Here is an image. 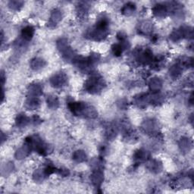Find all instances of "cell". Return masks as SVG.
Segmentation results:
<instances>
[{
	"mask_svg": "<svg viewBox=\"0 0 194 194\" xmlns=\"http://www.w3.org/2000/svg\"><path fill=\"white\" fill-rule=\"evenodd\" d=\"M23 2H18V1H13V2H10L9 6L12 9H18L19 7H21Z\"/></svg>",
	"mask_w": 194,
	"mask_h": 194,
	"instance_id": "obj_17",
	"label": "cell"
},
{
	"mask_svg": "<svg viewBox=\"0 0 194 194\" xmlns=\"http://www.w3.org/2000/svg\"><path fill=\"white\" fill-rule=\"evenodd\" d=\"M113 53H114L115 56H120L122 53V46L121 45H115L114 47L112 48Z\"/></svg>",
	"mask_w": 194,
	"mask_h": 194,
	"instance_id": "obj_16",
	"label": "cell"
},
{
	"mask_svg": "<svg viewBox=\"0 0 194 194\" xmlns=\"http://www.w3.org/2000/svg\"><path fill=\"white\" fill-rule=\"evenodd\" d=\"M92 180L94 183H100L102 180V173L100 171L97 170L92 175Z\"/></svg>",
	"mask_w": 194,
	"mask_h": 194,
	"instance_id": "obj_8",
	"label": "cell"
},
{
	"mask_svg": "<svg viewBox=\"0 0 194 194\" xmlns=\"http://www.w3.org/2000/svg\"><path fill=\"white\" fill-rule=\"evenodd\" d=\"M86 156L85 154V153L83 151H77L74 155V159L77 162H80L86 160Z\"/></svg>",
	"mask_w": 194,
	"mask_h": 194,
	"instance_id": "obj_9",
	"label": "cell"
},
{
	"mask_svg": "<svg viewBox=\"0 0 194 194\" xmlns=\"http://www.w3.org/2000/svg\"><path fill=\"white\" fill-rule=\"evenodd\" d=\"M180 72H181V69H180V66H178V65H174V66H173L172 68H171V71H170L171 75L174 77H177V76L180 74Z\"/></svg>",
	"mask_w": 194,
	"mask_h": 194,
	"instance_id": "obj_15",
	"label": "cell"
},
{
	"mask_svg": "<svg viewBox=\"0 0 194 194\" xmlns=\"http://www.w3.org/2000/svg\"><path fill=\"white\" fill-rule=\"evenodd\" d=\"M34 34V29L32 27H26L25 28H24L22 31V37H23L24 40H25L26 41H29L32 39L33 36Z\"/></svg>",
	"mask_w": 194,
	"mask_h": 194,
	"instance_id": "obj_3",
	"label": "cell"
},
{
	"mask_svg": "<svg viewBox=\"0 0 194 194\" xmlns=\"http://www.w3.org/2000/svg\"><path fill=\"white\" fill-rule=\"evenodd\" d=\"M28 122V118L24 115H20L18 117V120H17V124L19 126H25V125L27 124Z\"/></svg>",
	"mask_w": 194,
	"mask_h": 194,
	"instance_id": "obj_13",
	"label": "cell"
},
{
	"mask_svg": "<svg viewBox=\"0 0 194 194\" xmlns=\"http://www.w3.org/2000/svg\"><path fill=\"white\" fill-rule=\"evenodd\" d=\"M153 11H154V14L156 15V16H159V17H163V16L165 15L167 12H168V10H167L166 7L163 5H156V7L153 9Z\"/></svg>",
	"mask_w": 194,
	"mask_h": 194,
	"instance_id": "obj_4",
	"label": "cell"
},
{
	"mask_svg": "<svg viewBox=\"0 0 194 194\" xmlns=\"http://www.w3.org/2000/svg\"><path fill=\"white\" fill-rule=\"evenodd\" d=\"M61 19H62V13L59 10L56 9L52 12L51 18H50V23L53 24V25H56Z\"/></svg>",
	"mask_w": 194,
	"mask_h": 194,
	"instance_id": "obj_5",
	"label": "cell"
},
{
	"mask_svg": "<svg viewBox=\"0 0 194 194\" xmlns=\"http://www.w3.org/2000/svg\"><path fill=\"white\" fill-rule=\"evenodd\" d=\"M135 8V5H134V3L129 2V3L126 4V5L124 6V8H122V12L124 15H130L131 13L134 12Z\"/></svg>",
	"mask_w": 194,
	"mask_h": 194,
	"instance_id": "obj_6",
	"label": "cell"
},
{
	"mask_svg": "<svg viewBox=\"0 0 194 194\" xmlns=\"http://www.w3.org/2000/svg\"><path fill=\"white\" fill-rule=\"evenodd\" d=\"M48 105L50 107V108H56V107L59 105V102H58L57 99L56 98V96H50L47 99Z\"/></svg>",
	"mask_w": 194,
	"mask_h": 194,
	"instance_id": "obj_11",
	"label": "cell"
},
{
	"mask_svg": "<svg viewBox=\"0 0 194 194\" xmlns=\"http://www.w3.org/2000/svg\"><path fill=\"white\" fill-rule=\"evenodd\" d=\"M39 105V100L37 99H31V100L27 102V107L31 109H34L37 108Z\"/></svg>",
	"mask_w": 194,
	"mask_h": 194,
	"instance_id": "obj_14",
	"label": "cell"
},
{
	"mask_svg": "<svg viewBox=\"0 0 194 194\" xmlns=\"http://www.w3.org/2000/svg\"><path fill=\"white\" fill-rule=\"evenodd\" d=\"M31 89H30L29 92H31V94L34 95H39V94L41 93V87L40 86V85L38 84H35V85H31Z\"/></svg>",
	"mask_w": 194,
	"mask_h": 194,
	"instance_id": "obj_12",
	"label": "cell"
},
{
	"mask_svg": "<svg viewBox=\"0 0 194 194\" xmlns=\"http://www.w3.org/2000/svg\"><path fill=\"white\" fill-rule=\"evenodd\" d=\"M43 62H44V61L42 60V59H36L32 61V62H31V66H32V68H34V69L37 70L43 66Z\"/></svg>",
	"mask_w": 194,
	"mask_h": 194,
	"instance_id": "obj_10",
	"label": "cell"
},
{
	"mask_svg": "<svg viewBox=\"0 0 194 194\" xmlns=\"http://www.w3.org/2000/svg\"><path fill=\"white\" fill-rule=\"evenodd\" d=\"M66 80L67 78L65 74H56L51 79V83L55 87H61L65 84Z\"/></svg>",
	"mask_w": 194,
	"mask_h": 194,
	"instance_id": "obj_2",
	"label": "cell"
},
{
	"mask_svg": "<svg viewBox=\"0 0 194 194\" xmlns=\"http://www.w3.org/2000/svg\"><path fill=\"white\" fill-rule=\"evenodd\" d=\"M102 87H103V82L101 80L100 78H98L97 77H91L86 83V89L92 93L101 90Z\"/></svg>",
	"mask_w": 194,
	"mask_h": 194,
	"instance_id": "obj_1",
	"label": "cell"
},
{
	"mask_svg": "<svg viewBox=\"0 0 194 194\" xmlns=\"http://www.w3.org/2000/svg\"><path fill=\"white\" fill-rule=\"evenodd\" d=\"M162 86V82L159 78H153V80L150 81V88L153 90H156L159 89Z\"/></svg>",
	"mask_w": 194,
	"mask_h": 194,
	"instance_id": "obj_7",
	"label": "cell"
}]
</instances>
